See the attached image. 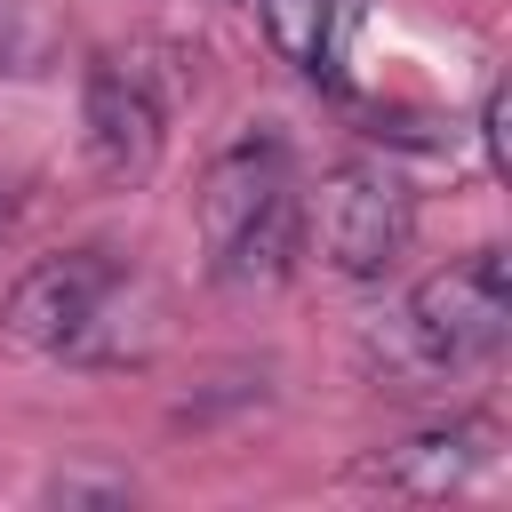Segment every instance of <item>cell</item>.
<instances>
[{"mask_svg": "<svg viewBox=\"0 0 512 512\" xmlns=\"http://www.w3.org/2000/svg\"><path fill=\"white\" fill-rule=\"evenodd\" d=\"M504 432L488 416H456V424H432V432H408L376 456L352 464V488H384V496H408V504H440L456 488H472L480 472H496V448Z\"/></svg>", "mask_w": 512, "mask_h": 512, "instance_id": "obj_4", "label": "cell"}, {"mask_svg": "<svg viewBox=\"0 0 512 512\" xmlns=\"http://www.w3.org/2000/svg\"><path fill=\"white\" fill-rule=\"evenodd\" d=\"M120 288V264L104 248H64V256H40L8 296H0V336L24 344V352H72L104 304Z\"/></svg>", "mask_w": 512, "mask_h": 512, "instance_id": "obj_3", "label": "cell"}, {"mask_svg": "<svg viewBox=\"0 0 512 512\" xmlns=\"http://www.w3.org/2000/svg\"><path fill=\"white\" fill-rule=\"evenodd\" d=\"M8 232H16V192L0 184V240H8Z\"/></svg>", "mask_w": 512, "mask_h": 512, "instance_id": "obj_10", "label": "cell"}, {"mask_svg": "<svg viewBox=\"0 0 512 512\" xmlns=\"http://www.w3.org/2000/svg\"><path fill=\"white\" fill-rule=\"evenodd\" d=\"M48 496H88V480H56ZM96 496H128V488H120V480H96Z\"/></svg>", "mask_w": 512, "mask_h": 512, "instance_id": "obj_9", "label": "cell"}, {"mask_svg": "<svg viewBox=\"0 0 512 512\" xmlns=\"http://www.w3.org/2000/svg\"><path fill=\"white\" fill-rule=\"evenodd\" d=\"M288 200H296V184H288V152H280L272 136H240L232 152H216L208 176H200V192H192L208 264H224V256H232L272 208H288Z\"/></svg>", "mask_w": 512, "mask_h": 512, "instance_id": "obj_5", "label": "cell"}, {"mask_svg": "<svg viewBox=\"0 0 512 512\" xmlns=\"http://www.w3.org/2000/svg\"><path fill=\"white\" fill-rule=\"evenodd\" d=\"M80 128H88V160L112 184H144L160 168V96L136 64H96L88 96H80Z\"/></svg>", "mask_w": 512, "mask_h": 512, "instance_id": "obj_6", "label": "cell"}, {"mask_svg": "<svg viewBox=\"0 0 512 512\" xmlns=\"http://www.w3.org/2000/svg\"><path fill=\"white\" fill-rule=\"evenodd\" d=\"M264 40L280 48V64L328 80L336 72V32H344V0H256Z\"/></svg>", "mask_w": 512, "mask_h": 512, "instance_id": "obj_7", "label": "cell"}, {"mask_svg": "<svg viewBox=\"0 0 512 512\" xmlns=\"http://www.w3.org/2000/svg\"><path fill=\"white\" fill-rule=\"evenodd\" d=\"M504 336H512V272L496 248H472L448 272H424L408 288L392 328L368 336V368L392 376V392H424V384H448L496 360Z\"/></svg>", "mask_w": 512, "mask_h": 512, "instance_id": "obj_1", "label": "cell"}, {"mask_svg": "<svg viewBox=\"0 0 512 512\" xmlns=\"http://www.w3.org/2000/svg\"><path fill=\"white\" fill-rule=\"evenodd\" d=\"M480 152H488V176L504 184V176H512V160H504V88L480 96Z\"/></svg>", "mask_w": 512, "mask_h": 512, "instance_id": "obj_8", "label": "cell"}, {"mask_svg": "<svg viewBox=\"0 0 512 512\" xmlns=\"http://www.w3.org/2000/svg\"><path fill=\"white\" fill-rule=\"evenodd\" d=\"M408 232H416V200L376 160H336L304 200V248L336 280H384L408 256Z\"/></svg>", "mask_w": 512, "mask_h": 512, "instance_id": "obj_2", "label": "cell"}]
</instances>
